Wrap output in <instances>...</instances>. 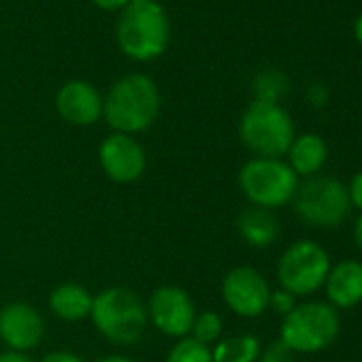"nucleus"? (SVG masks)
I'll use <instances>...</instances> for the list:
<instances>
[{"mask_svg": "<svg viewBox=\"0 0 362 362\" xmlns=\"http://www.w3.org/2000/svg\"><path fill=\"white\" fill-rule=\"evenodd\" d=\"M162 94L145 73L119 77L103 98V117L113 132L136 136L149 130L160 117Z\"/></svg>", "mask_w": 362, "mask_h": 362, "instance_id": "1", "label": "nucleus"}, {"mask_svg": "<svg viewBox=\"0 0 362 362\" xmlns=\"http://www.w3.org/2000/svg\"><path fill=\"white\" fill-rule=\"evenodd\" d=\"M119 52L136 62L160 58L170 43V20L160 0H130L115 26Z\"/></svg>", "mask_w": 362, "mask_h": 362, "instance_id": "2", "label": "nucleus"}, {"mask_svg": "<svg viewBox=\"0 0 362 362\" xmlns=\"http://www.w3.org/2000/svg\"><path fill=\"white\" fill-rule=\"evenodd\" d=\"M90 320L105 341L122 347L139 343L149 326L145 300L126 286H111L94 294Z\"/></svg>", "mask_w": 362, "mask_h": 362, "instance_id": "3", "label": "nucleus"}, {"mask_svg": "<svg viewBox=\"0 0 362 362\" xmlns=\"http://www.w3.org/2000/svg\"><path fill=\"white\" fill-rule=\"evenodd\" d=\"M294 136V122L279 103L254 100L239 119V139L254 158H284Z\"/></svg>", "mask_w": 362, "mask_h": 362, "instance_id": "4", "label": "nucleus"}, {"mask_svg": "<svg viewBox=\"0 0 362 362\" xmlns=\"http://www.w3.org/2000/svg\"><path fill=\"white\" fill-rule=\"evenodd\" d=\"M339 330V311L330 303L309 300L296 305L284 317L279 328V341L292 354H317L334 343Z\"/></svg>", "mask_w": 362, "mask_h": 362, "instance_id": "5", "label": "nucleus"}, {"mask_svg": "<svg viewBox=\"0 0 362 362\" xmlns=\"http://www.w3.org/2000/svg\"><path fill=\"white\" fill-rule=\"evenodd\" d=\"M239 190L254 207L279 209L292 203L300 179L281 158H252L239 168Z\"/></svg>", "mask_w": 362, "mask_h": 362, "instance_id": "6", "label": "nucleus"}, {"mask_svg": "<svg viewBox=\"0 0 362 362\" xmlns=\"http://www.w3.org/2000/svg\"><path fill=\"white\" fill-rule=\"evenodd\" d=\"M292 205L296 216L313 228H339L351 211L347 186L326 175H315L298 184Z\"/></svg>", "mask_w": 362, "mask_h": 362, "instance_id": "7", "label": "nucleus"}, {"mask_svg": "<svg viewBox=\"0 0 362 362\" xmlns=\"http://www.w3.org/2000/svg\"><path fill=\"white\" fill-rule=\"evenodd\" d=\"M330 267V256L320 243L311 239L294 241L277 260L279 288L294 294L296 298L311 296L324 286Z\"/></svg>", "mask_w": 362, "mask_h": 362, "instance_id": "8", "label": "nucleus"}, {"mask_svg": "<svg viewBox=\"0 0 362 362\" xmlns=\"http://www.w3.org/2000/svg\"><path fill=\"white\" fill-rule=\"evenodd\" d=\"M145 307H147V322L160 334L177 341L190 334L194 317L199 313L190 292L175 284L158 286L151 292Z\"/></svg>", "mask_w": 362, "mask_h": 362, "instance_id": "9", "label": "nucleus"}, {"mask_svg": "<svg viewBox=\"0 0 362 362\" xmlns=\"http://www.w3.org/2000/svg\"><path fill=\"white\" fill-rule=\"evenodd\" d=\"M98 164L109 181L128 186L145 175L147 151L136 136L111 132L98 145Z\"/></svg>", "mask_w": 362, "mask_h": 362, "instance_id": "10", "label": "nucleus"}, {"mask_svg": "<svg viewBox=\"0 0 362 362\" xmlns=\"http://www.w3.org/2000/svg\"><path fill=\"white\" fill-rule=\"evenodd\" d=\"M222 300L239 317H258L269 309L271 286L254 267H235L222 279Z\"/></svg>", "mask_w": 362, "mask_h": 362, "instance_id": "11", "label": "nucleus"}, {"mask_svg": "<svg viewBox=\"0 0 362 362\" xmlns=\"http://www.w3.org/2000/svg\"><path fill=\"white\" fill-rule=\"evenodd\" d=\"M45 337V320L41 311L24 300H11L0 307V341L7 349L30 351Z\"/></svg>", "mask_w": 362, "mask_h": 362, "instance_id": "12", "label": "nucleus"}, {"mask_svg": "<svg viewBox=\"0 0 362 362\" xmlns=\"http://www.w3.org/2000/svg\"><path fill=\"white\" fill-rule=\"evenodd\" d=\"M56 111L71 126H94L103 119V94L90 81H66L56 94Z\"/></svg>", "mask_w": 362, "mask_h": 362, "instance_id": "13", "label": "nucleus"}, {"mask_svg": "<svg viewBox=\"0 0 362 362\" xmlns=\"http://www.w3.org/2000/svg\"><path fill=\"white\" fill-rule=\"evenodd\" d=\"M326 298L334 309H351L362 303V262L341 260L330 267L326 281Z\"/></svg>", "mask_w": 362, "mask_h": 362, "instance_id": "14", "label": "nucleus"}, {"mask_svg": "<svg viewBox=\"0 0 362 362\" xmlns=\"http://www.w3.org/2000/svg\"><path fill=\"white\" fill-rule=\"evenodd\" d=\"M235 224H237L239 237L247 245L258 247V250L273 245L279 237V220H277L275 211H271V209L250 205L237 216Z\"/></svg>", "mask_w": 362, "mask_h": 362, "instance_id": "15", "label": "nucleus"}, {"mask_svg": "<svg viewBox=\"0 0 362 362\" xmlns=\"http://www.w3.org/2000/svg\"><path fill=\"white\" fill-rule=\"evenodd\" d=\"M288 164L296 173L298 179H309L315 177L328 158V147L324 139L315 132H305L294 136L290 149H288Z\"/></svg>", "mask_w": 362, "mask_h": 362, "instance_id": "16", "label": "nucleus"}, {"mask_svg": "<svg viewBox=\"0 0 362 362\" xmlns=\"http://www.w3.org/2000/svg\"><path fill=\"white\" fill-rule=\"evenodd\" d=\"M92 300H94V294L86 286L75 284V281H66V284H60L52 290L47 305H49V311L58 320L81 322V320L90 317Z\"/></svg>", "mask_w": 362, "mask_h": 362, "instance_id": "17", "label": "nucleus"}, {"mask_svg": "<svg viewBox=\"0 0 362 362\" xmlns=\"http://www.w3.org/2000/svg\"><path fill=\"white\" fill-rule=\"evenodd\" d=\"M260 351H262L260 339L247 332L235 337H222L211 347L214 362H258Z\"/></svg>", "mask_w": 362, "mask_h": 362, "instance_id": "18", "label": "nucleus"}, {"mask_svg": "<svg viewBox=\"0 0 362 362\" xmlns=\"http://www.w3.org/2000/svg\"><path fill=\"white\" fill-rule=\"evenodd\" d=\"M222 332H224L222 315L218 311H201V313H197L188 337L205 347H214L222 339Z\"/></svg>", "mask_w": 362, "mask_h": 362, "instance_id": "19", "label": "nucleus"}, {"mask_svg": "<svg viewBox=\"0 0 362 362\" xmlns=\"http://www.w3.org/2000/svg\"><path fill=\"white\" fill-rule=\"evenodd\" d=\"M290 90L288 77L279 71H264L256 75L254 79V100H267V103H279V98Z\"/></svg>", "mask_w": 362, "mask_h": 362, "instance_id": "20", "label": "nucleus"}, {"mask_svg": "<svg viewBox=\"0 0 362 362\" xmlns=\"http://www.w3.org/2000/svg\"><path fill=\"white\" fill-rule=\"evenodd\" d=\"M164 362H214V356H211V347H205L194 339L184 337L177 343H173Z\"/></svg>", "mask_w": 362, "mask_h": 362, "instance_id": "21", "label": "nucleus"}, {"mask_svg": "<svg viewBox=\"0 0 362 362\" xmlns=\"http://www.w3.org/2000/svg\"><path fill=\"white\" fill-rule=\"evenodd\" d=\"M296 296L286 292L284 288H277V290H271V296H269V311L286 317L294 307H296Z\"/></svg>", "mask_w": 362, "mask_h": 362, "instance_id": "22", "label": "nucleus"}, {"mask_svg": "<svg viewBox=\"0 0 362 362\" xmlns=\"http://www.w3.org/2000/svg\"><path fill=\"white\" fill-rule=\"evenodd\" d=\"M258 362H294V354L277 339L267 349L260 351Z\"/></svg>", "mask_w": 362, "mask_h": 362, "instance_id": "23", "label": "nucleus"}, {"mask_svg": "<svg viewBox=\"0 0 362 362\" xmlns=\"http://www.w3.org/2000/svg\"><path fill=\"white\" fill-rule=\"evenodd\" d=\"M347 197H349V203L354 209H358L362 214V170H358L351 181H349V186H347Z\"/></svg>", "mask_w": 362, "mask_h": 362, "instance_id": "24", "label": "nucleus"}, {"mask_svg": "<svg viewBox=\"0 0 362 362\" xmlns=\"http://www.w3.org/2000/svg\"><path fill=\"white\" fill-rule=\"evenodd\" d=\"M39 362H86L79 354L75 351H69V349H56V351H49L45 354Z\"/></svg>", "mask_w": 362, "mask_h": 362, "instance_id": "25", "label": "nucleus"}, {"mask_svg": "<svg viewBox=\"0 0 362 362\" xmlns=\"http://www.w3.org/2000/svg\"><path fill=\"white\" fill-rule=\"evenodd\" d=\"M307 100H309L313 107H324V105H326V100H328V92H326V88H324L322 83H313V86H309V90H307Z\"/></svg>", "mask_w": 362, "mask_h": 362, "instance_id": "26", "label": "nucleus"}, {"mask_svg": "<svg viewBox=\"0 0 362 362\" xmlns=\"http://www.w3.org/2000/svg\"><path fill=\"white\" fill-rule=\"evenodd\" d=\"M0 362H35V358L28 351L5 349V351H0Z\"/></svg>", "mask_w": 362, "mask_h": 362, "instance_id": "27", "label": "nucleus"}, {"mask_svg": "<svg viewBox=\"0 0 362 362\" xmlns=\"http://www.w3.org/2000/svg\"><path fill=\"white\" fill-rule=\"evenodd\" d=\"M92 3L103 11H122L130 0H92Z\"/></svg>", "mask_w": 362, "mask_h": 362, "instance_id": "28", "label": "nucleus"}, {"mask_svg": "<svg viewBox=\"0 0 362 362\" xmlns=\"http://www.w3.org/2000/svg\"><path fill=\"white\" fill-rule=\"evenodd\" d=\"M96 362H136L134 358H130V356H124V354H111V356H103V358H98Z\"/></svg>", "mask_w": 362, "mask_h": 362, "instance_id": "29", "label": "nucleus"}, {"mask_svg": "<svg viewBox=\"0 0 362 362\" xmlns=\"http://www.w3.org/2000/svg\"><path fill=\"white\" fill-rule=\"evenodd\" d=\"M354 239H356L358 250L362 252V214H360V218H358L356 224H354Z\"/></svg>", "mask_w": 362, "mask_h": 362, "instance_id": "30", "label": "nucleus"}, {"mask_svg": "<svg viewBox=\"0 0 362 362\" xmlns=\"http://www.w3.org/2000/svg\"><path fill=\"white\" fill-rule=\"evenodd\" d=\"M354 39L362 45V11H360L358 18L354 20Z\"/></svg>", "mask_w": 362, "mask_h": 362, "instance_id": "31", "label": "nucleus"}]
</instances>
